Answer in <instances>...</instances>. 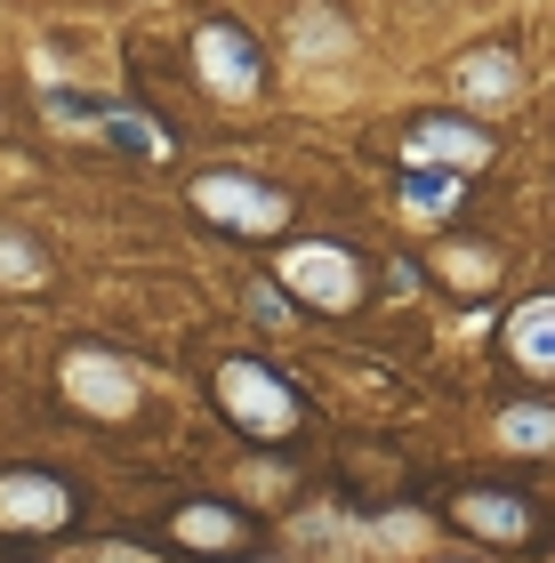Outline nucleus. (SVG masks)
<instances>
[{
  "label": "nucleus",
  "instance_id": "nucleus-9",
  "mask_svg": "<svg viewBox=\"0 0 555 563\" xmlns=\"http://www.w3.org/2000/svg\"><path fill=\"white\" fill-rule=\"evenodd\" d=\"M411 153H443V162H484L491 137H484V130H467V121H419V130H411Z\"/></svg>",
  "mask_w": 555,
  "mask_h": 563
},
{
  "label": "nucleus",
  "instance_id": "nucleus-14",
  "mask_svg": "<svg viewBox=\"0 0 555 563\" xmlns=\"http://www.w3.org/2000/svg\"><path fill=\"white\" fill-rule=\"evenodd\" d=\"M106 137H113L121 153H137V162H154V153H162V137L145 130V121H130V113H113V121H106Z\"/></svg>",
  "mask_w": 555,
  "mask_h": 563
},
{
  "label": "nucleus",
  "instance_id": "nucleus-6",
  "mask_svg": "<svg viewBox=\"0 0 555 563\" xmlns=\"http://www.w3.org/2000/svg\"><path fill=\"white\" fill-rule=\"evenodd\" d=\"M508 354L523 371H540V378H555V298H540V306H523V314L508 322Z\"/></svg>",
  "mask_w": 555,
  "mask_h": 563
},
{
  "label": "nucleus",
  "instance_id": "nucleus-7",
  "mask_svg": "<svg viewBox=\"0 0 555 563\" xmlns=\"http://www.w3.org/2000/svg\"><path fill=\"white\" fill-rule=\"evenodd\" d=\"M65 387L81 395V402H97V411H121V402H130V378L97 363V346H81V354L65 363Z\"/></svg>",
  "mask_w": 555,
  "mask_h": 563
},
{
  "label": "nucleus",
  "instance_id": "nucleus-2",
  "mask_svg": "<svg viewBox=\"0 0 555 563\" xmlns=\"http://www.w3.org/2000/svg\"><path fill=\"white\" fill-rule=\"evenodd\" d=\"M193 210L218 218V225H234V234H274V225H290V194L258 186V177H201Z\"/></svg>",
  "mask_w": 555,
  "mask_h": 563
},
{
  "label": "nucleus",
  "instance_id": "nucleus-4",
  "mask_svg": "<svg viewBox=\"0 0 555 563\" xmlns=\"http://www.w3.org/2000/svg\"><path fill=\"white\" fill-rule=\"evenodd\" d=\"M201 73H210V89H225V97H249L258 89V41L249 33H234V24H201Z\"/></svg>",
  "mask_w": 555,
  "mask_h": 563
},
{
  "label": "nucleus",
  "instance_id": "nucleus-11",
  "mask_svg": "<svg viewBox=\"0 0 555 563\" xmlns=\"http://www.w3.org/2000/svg\"><path fill=\"white\" fill-rule=\"evenodd\" d=\"M459 89H475V106H499V97L515 89V57H475L459 73Z\"/></svg>",
  "mask_w": 555,
  "mask_h": 563
},
{
  "label": "nucleus",
  "instance_id": "nucleus-15",
  "mask_svg": "<svg viewBox=\"0 0 555 563\" xmlns=\"http://www.w3.org/2000/svg\"><path fill=\"white\" fill-rule=\"evenodd\" d=\"M0 274H24V282H33V274H41V258H33V242L0 234Z\"/></svg>",
  "mask_w": 555,
  "mask_h": 563
},
{
  "label": "nucleus",
  "instance_id": "nucleus-5",
  "mask_svg": "<svg viewBox=\"0 0 555 563\" xmlns=\"http://www.w3.org/2000/svg\"><path fill=\"white\" fill-rule=\"evenodd\" d=\"M290 282H298V290H307L314 306H355V290H363L355 258H346V250H331V242L290 250Z\"/></svg>",
  "mask_w": 555,
  "mask_h": 563
},
{
  "label": "nucleus",
  "instance_id": "nucleus-8",
  "mask_svg": "<svg viewBox=\"0 0 555 563\" xmlns=\"http://www.w3.org/2000/svg\"><path fill=\"white\" fill-rule=\"evenodd\" d=\"M459 523L467 531H499V540H523V531H532V507H523V499H491V492H467L459 499Z\"/></svg>",
  "mask_w": 555,
  "mask_h": 563
},
{
  "label": "nucleus",
  "instance_id": "nucleus-1",
  "mask_svg": "<svg viewBox=\"0 0 555 563\" xmlns=\"http://www.w3.org/2000/svg\"><path fill=\"white\" fill-rule=\"evenodd\" d=\"M218 402H225L234 427H249V434H290V427H298V395H290L266 363H249V354L218 371Z\"/></svg>",
  "mask_w": 555,
  "mask_h": 563
},
{
  "label": "nucleus",
  "instance_id": "nucleus-12",
  "mask_svg": "<svg viewBox=\"0 0 555 563\" xmlns=\"http://www.w3.org/2000/svg\"><path fill=\"white\" fill-rule=\"evenodd\" d=\"M402 201H411V210H451L459 186H451V177H426V169H402Z\"/></svg>",
  "mask_w": 555,
  "mask_h": 563
},
{
  "label": "nucleus",
  "instance_id": "nucleus-13",
  "mask_svg": "<svg viewBox=\"0 0 555 563\" xmlns=\"http://www.w3.org/2000/svg\"><path fill=\"white\" fill-rule=\"evenodd\" d=\"M508 443H523V451H547V443H555V411H540V402L508 411Z\"/></svg>",
  "mask_w": 555,
  "mask_h": 563
},
{
  "label": "nucleus",
  "instance_id": "nucleus-10",
  "mask_svg": "<svg viewBox=\"0 0 555 563\" xmlns=\"http://www.w3.org/2000/svg\"><path fill=\"white\" fill-rule=\"evenodd\" d=\"M178 540H193L201 555H234V548H242V516H225V507H186V516H178Z\"/></svg>",
  "mask_w": 555,
  "mask_h": 563
},
{
  "label": "nucleus",
  "instance_id": "nucleus-3",
  "mask_svg": "<svg viewBox=\"0 0 555 563\" xmlns=\"http://www.w3.org/2000/svg\"><path fill=\"white\" fill-rule=\"evenodd\" d=\"M73 516V492L57 475H0V531H57Z\"/></svg>",
  "mask_w": 555,
  "mask_h": 563
}]
</instances>
